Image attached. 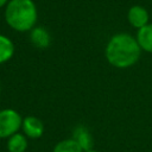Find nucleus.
Returning a JSON list of instances; mask_svg holds the SVG:
<instances>
[{
    "instance_id": "5",
    "label": "nucleus",
    "mask_w": 152,
    "mask_h": 152,
    "mask_svg": "<svg viewBox=\"0 0 152 152\" xmlns=\"http://www.w3.org/2000/svg\"><path fill=\"white\" fill-rule=\"evenodd\" d=\"M148 12L144 6L140 5H133L132 7H129L128 12H127V20L131 24V26H133L134 28L139 30L141 27H144L145 25L148 24Z\"/></svg>"
},
{
    "instance_id": "4",
    "label": "nucleus",
    "mask_w": 152,
    "mask_h": 152,
    "mask_svg": "<svg viewBox=\"0 0 152 152\" xmlns=\"http://www.w3.org/2000/svg\"><path fill=\"white\" fill-rule=\"evenodd\" d=\"M21 131L27 138L38 139L44 133V124L39 118L33 116V115H27L23 118Z\"/></svg>"
},
{
    "instance_id": "6",
    "label": "nucleus",
    "mask_w": 152,
    "mask_h": 152,
    "mask_svg": "<svg viewBox=\"0 0 152 152\" xmlns=\"http://www.w3.org/2000/svg\"><path fill=\"white\" fill-rule=\"evenodd\" d=\"M30 40L38 49H46L51 44V36L45 27L34 26L30 31Z\"/></svg>"
},
{
    "instance_id": "3",
    "label": "nucleus",
    "mask_w": 152,
    "mask_h": 152,
    "mask_svg": "<svg viewBox=\"0 0 152 152\" xmlns=\"http://www.w3.org/2000/svg\"><path fill=\"white\" fill-rule=\"evenodd\" d=\"M23 124V116L13 108H4L0 110V139H8L19 132Z\"/></svg>"
},
{
    "instance_id": "1",
    "label": "nucleus",
    "mask_w": 152,
    "mask_h": 152,
    "mask_svg": "<svg viewBox=\"0 0 152 152\" xmlns=\"http://www.w3.org/2000/svg\"><path fill=\"white\" fill-rule=\"evenodd\" d=\"M141 49L137 38L129 33L120 32L112 36L106 45L104 56L107 62L118 69L133 66L140 58Z\"/></svg>"
},
{
    "instance_id": "2",
    "label": "nucleus",
    "mask_w": 152,
    "mask_h": 152,
    "mask_svg": "<svg viewBox=\"0 0 152 152\" xmlns=\"http://www.w3.org/2000/svg\"><path fill=\"white\" fill-rule=\"evenodd\" d=\"M4 18L12 30L30 32L37 24V6L33 0H10L5 6Z\"/></svg>"
},
{
    "instance_id": "8",
    "label": "nucleus",
    "mask_w": 152,
    "mask_h": 152,
    "mask_svg": "<svg viewBox=\"0 0 152 152\" xmlns=\"http://www.w3.org/2000/svg\"><path fill=\"white\" fill-rule=\"evenodd\" d=\"M135 38L141 51L152 53V23H148L144 27L139 28Z\"/></svg>"
},
{
    "instance_id": "10",
    "label": "nucleus",
    "mask_w": 152,
    "mask_h": 152,
    "mask_svg": "<svg viewBox=\"0 0 152 152\" xmlns=\"http://www.w3.org/2000/svg\"><path fill=\"white\" fill-rule=\"evenodd\" d=\"M15 48L12 39L0 33V64L8 62L14 55Z\"/></svg>"
},
{
    "instance_id": "7",
    "label": "nucleus",
    "mask_w": 152,
    "mask_h": 152,
    "mask_svg": "<svg viewBox=\"0 0 152 152\" xmlns=\"http://www.w3.org/2000/svg\"><path fill=\"white\" fill-rule=\"evenodd\" d=\"M80 146L83 151H88L93 148L94 145V140H93V135L90 133V131L86 127V126H77L74 128L72 131V137H71Z\"/></svg>"
},
{
    "instance_id": "9",
    "label": "nucleus",
    "mask_w": 152,
    "mask_h": 152,
    "mask_svg": "<svg viewBox=\"0 0 152 152\" xmlns=\"http://www.w3.org/2000/svg\"><path fill=\"white\" fill-rule=\"evenodd\" d=\"M27 137L24 133H14L7 139L6 147L8 152H25L27 150Z\"/></svg>"
},
{
    "instance_id": "13",
    "label": "nucleus",
    "mask_w": 152,
    "mask_h": 152,
    "mask_svg": "<svg viewBox=\"0 0 152 152\" xmlns=\"http://www.w3.org/2000/svg\"><path fill=\"white\" fill-rule=\"evenodd\" d=\"M84 152H99V151H96V150L91 148V150H88V151H84Z\"/></svg>"
},
{
    "instance_id": "12",
    "label": "nucleus",
    "mask_w": 152,
    "mask_h": 152,
    "mask_svg": "<svg viewBox=\"0 0 152 152\" xmlns=\"http://www.w3.org/2000/svg\"><path fill=\"white\" fill-rule=\"evenodd\" d=\"M8 1H10V0H0V8L5 7V6L8 4Z\"/></svg>"
},
{
    "instance_id": "14",
    "label": "nucleus",
    "mask_w": 152,
    "mask_h": 152,
    "mask_svg": "<svg viewBox=\"0 0 152 152\" xmlns=\"http://www.w3.org/2000/svg\"><path fill=\"white\" fill-rule=\"evenodd\" d=\"M0 91H1V87H0Z\"/></svg>"
},
{
    "instance_id": "11",
    "label": "nucleus",
    "mask_w": 152,
    "mask_h": 152,
    "mask_svg": "<svg viewBox=\"0 0 152 152\" xmlns=\"http://www.w3.org/2000/svg\"><path fill=\"white\" fill-rule=\"evenodd\" d=\"M52 152H84V151L72 138H69V139L58 141L55 145Z\"/></svg>"
}]
</instances>
